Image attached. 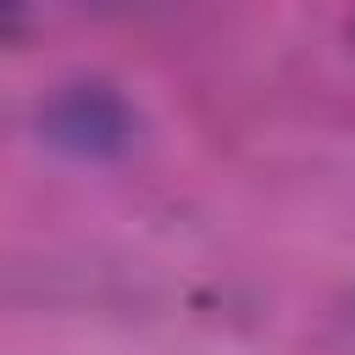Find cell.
I'll list each match as a JSON object with an SVG mask.
<instances>
[]
</instances>
